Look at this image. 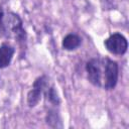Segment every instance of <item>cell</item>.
<instances>
[{
    "instance_id": "cell-6",
    "label": "cell",
    "mask_w": 129,
    "mask_h": 129,
    "mask_svg": "<svg viewBox=\"0 0 129 129\" xmlns=\"http://www.w3.org/2000/svg\"><path fill=\"white\" fill-rule=\"evenodd\" d=\"M14 54V48L9 44H2L0 46V69L8 67Z\"/></svg>"
},
{
    "instance_id": "cell-4",
    "label": "cell",
    "mask_w": 129,
    "mask_h": 129,
    "mask_svg": "<svg viewBox=\"0 0 129 129\" xmlns=\"http://www.w3.org/2000/svg\"><path fill=\"white\" fill-rule=\"evenodd\" d=\"M104 44L107 50L113 54H124L128 47L127 39L120 33H114L110 35L105 40Z\"/></svg>"
},
{
    "instance_id": "cell-3",
    "label": "cell",
    "mask_w": 129,
    "mask_h": 129,
    "mask_svg": "<svg viewBox=\"0 0 129 129\" xmlns=\"http://www.w3.org/2000/svg\"><path fill=\"white\" fill-rule=\"evenodd\" d=\"M47 88V78L45 76L38 77L33 85L32 89L27 94V104L29 107H35L40 101L41 95L44 93V90Z\"/></svg>"
},
{
    "instance_id": "cell-7",
    "label": "cell",
    "mask_w": 129,
    "mask_h": 129,
    "mask_svg": "<svg viewBox=\"0 0 129 129\" xmlns=\"http://www.w3.org/2000/svg\"><path fill=\"white\" fill-rule=\"evenodd\" d=\"M81 44V38L77 34H68L62 39V47L67 50H74Z\"/></svg>"
},
{
    "instance_id": "cell-10",
    "label": "cell",
    "mask_w": 129,
    "mask_h": 129,
    "mask_svg": "<svg viewBox=\"0 0 129 129\" xmlns=\"http://www.w3.org/2000/svg\"><path fill=\"white\" fill-rule=\"evenodd\" d=\"M2 12H3V11H2V9H1V8H0V15H1V14H2Z\"/></svg>"
},
{
    "instance_id": "cell-5",
    "label": "cell",
    "mask_w": 129,
    "mask_h": 129,
    "mask_svg": "<svg viewBox=\"0 0 129 129\" xmlns=\"http://www.w3.org/2000/svg\"><path fill=\"white\" fill-rule=\"evenodd\" d=\"M118 81V64L115 60L106 58V68L104 75L103 87L106 90H112L115 88Z\"/></svg>"
},
{
    "instance_id": "cell-9",
    "label": "cell",
    "mask_w": 129,
    "mask_h": 129,
    "mask_svg": "<svg viewBox=\"0 0 129 129\" xmlns=\"http://www.w3.org/2000/svg\"><path fill=\"white\" fill-rule=\"evenodd\" d=\"M46 122L49 126L51 127H60L57 122H60V119L57 115V113L53 110H50L49 112H47V116H46Z\"/></svg>"
},
{
    "instance_id": "cell-2",
    "label": "cell",
    "mask_w": 129,
    "mask_h": 129,
    "mask_svg": "<svg viewBox=\"0 0 129 129\" xmlns=\"http://www.w3.org/2000/svg\"><path fill=\"white\" fill-rule=\"evenodd\" d=\"M106 68V58L95 57L90 59L86 64L88 80L97 87H103L104 75Z\"/></svg>"
},
{
    "instance_id": "cell-8",
    "label": "cell",
    "mask_w": 129,
    "mask_h": 129,
    "mask_svg": "<svg viewBox=\"0 0 129 129\" xmlns=\"http://www.w3.org/2000/svg\"><path fill=\"white\" fill-rule=\"evenodd\" d=\"M44 95H45V97H46V100H47L50 104H52V105H54V106H57V105L60 103L58 94H57V92H56V90L54 89L53 86L46 88V89L44 90Z\"/></svg>"
},
{
    "instance_id": "cell-1",
    "label": "cell",
    "mask_w": 129,
    "mask_h": 129,
    "mask_svg": "<svg viewBox=\"0 0 129 129\" xmlns=\"http://www.w3.org/2000/svg\"><path fill=\"white\" fill-rule=\"evenodd\" d=\"M0 36L13 37L19 43H24L26 33L20 17L13 12H2L0 15Z\"/></svg>"
}]
</instances>
